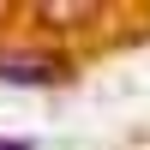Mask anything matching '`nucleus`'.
<instances>
[{
  "instance_id": "nucleus-1",
  "label": "nucleus",
  "mask_w": 150,
  "mask_h": 150,
  "mask_svg": "<svg viewBox=\"0 0 150 150\" xmlns=\"http://www.w3.org/2000/svg\"><path fill=\"white\" fill-rule=\"evenodd\" d=\"M0 78L6 84H60L66 78V60L42 54L30 42H0Z\"/></svg>"
},
{
  "instance_id": "nucleus-2",
  "label": "nucleus",
  "mask_w": 150,
  "mask_h": 150,
  "mask_svg": "<svg viewBox=\"0 0 150 150\" xmlns=\"http://www.w3.org/2000/svg\"><path fill=\"white\" fill-rule=\"evenodd\" d=\"M42 18H48V24H90L96 6H42Z\"/></svg>"
},
{
  "instance_id": "nucleus-3",
  "label": "nucleus",
  "mask_w": 150,
  "mask_h": 150,
  "mask_svg": "<svg viewBox=\"0 0 150 150\" xmlns=\"http://www.w3.org/2000/svg\"><path fill=\"white\" fill-rule=\"evenodd\" d=\"M0 150H30V138H0Z\"/></svg>"
}]
</instances>
